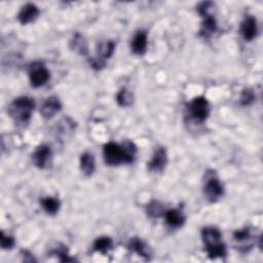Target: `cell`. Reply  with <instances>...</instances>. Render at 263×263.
<instances>
[{"instance_id":"12","label":"cell","mask_w":263,"mask_h":263,"mask_svg":"<svg viewBox=\"0 0 263 263\" xmlns=\"http://www.w3.org/2000/svg\"><path fill=\"white\" fill-rule=\"evenodd\" d=\"M241 33L243 37L248 41H251L255 38L257 34V23L254 17L252 16L246 17V19L242 23Z\"/></svg>"},{"instance_id":"7","label":"cell","mask_w":263,"mask_h":263,"mask_svg":"<svg viewBox=\"0 0 263 263\" xmlns=\"http://www.w3.org/2000/svg\"><path fill=\"white\" fill-rule=\"evenodd\" d=\"M168 162L167 151L164 147H158L155 150L151 161L148 163V170L150 172H162Z\"/></svg>"},{"instance_id":"2","label":"cell","mask_w":263,"mask_h":263,"mask_svg":"<svg viewBox=\"0 0 263 263\" xmlns=\"http://www.w3.org/2000/svg\"><path fill=\"white\" fill-rule=\"evenodd\" d=\"M34 106L35 104L31 98L21 97L11 102L8 107V113L17 122L27 123L31 118Z\"/></svg>"},{"instance_id":"8","label":"cell","mask_w":263,"mask_h":263,"mask_svg":"<svg viewBox=\"0 0 263 263\" xmlns=\"http://www.w3.org/2000/svg\"><path fill=\"white\" fill-rule=\"evenodd\" d=\"M202 237H203V241L205 243V249L210 248V247H214L216 245L222 243L221 242V238H222L221 233L218 228H215V227L203 228Z\"/></svg>"},{"instance_id":"21","label":"cell","mask_w":263,"mask_h":263,"mask_svg":"<svg viewBox=\"0 0 263 263\" xmlns=\"http://www.w3.org/2000/svg\"><path fill=\"white\" fill-rule=\"evenodd\" d=\"M147 214L148 216L152 217V218H158L159 216H162L164 214L163 205L157 201H152L147 205Z\"/></svg>"},{"instance_id":"5","label":"cell","mask_w":263,"mask_h":263,"mask_svg":"<svg viewBox=\"0 0 263 263\" xmlns=\"http://www.w3.org/2000/svg\"><path fill=\"white\" fill-rule=\"evenodd\" d=\"M30 82L33 88H40L49 82L51 77L50 71L42 64H33L29 71Z\"/></svg>"},{"instance_id":"23","label":"cell","mask_w":263,"mask_h":263,"mask_svg":"<svg viewBox=\"0 0 263 263\" xmlns=\"http://www.w3.org/2000/svg\"><path fill=\"white\" fill-rule=\"evenodd\" d=\"M254 100H255V95L253 93V90L249 88L244 89L242 97H241V104L243 106H248L250 104H252Z\"/></svg>"},{"instance_id":"10","label":"cell","mask_w":263,"mask_h":263,"mask_svg":"<svg viewBox=\"0 0 263 263\" xmlns=\"http://www.w3.org/2000/svg\"><path fill=\"white\" fill-rule=\"evenodd\" d=\"M62 108V104L58 98L51 97L43 103L40 109L42 117L47 119H50L56 116L57 112H59Z\"/></svg>"},{"instance_id":"1","label":"cell","mask_w":263,"mask_h":263,"mask_svg":"<svg viewBox=\"0 0 263 263\" xmlns=\"http://www.w3.org/2000/svg\"><path fill=\"white\" fill-rule=\"evenodd\" d=\"M137 147L133 142L125 141L122 145L109 142L104 146L105 163L109 166H117L120 164H132L135 159Z\"/></svg>"},{"instance_id":"25","label":"cell","mask_w":263,"mask_h":263,"mask_svg":"<svg viewBox=\"0 0 263 263\" xmlns=\"http://www.w3.org/2000/svg\"><path fill=\"white\" fill-rule=\"evenodd\" d=\"M251 237L250 235V232L249 230H239V231H236L234 234V241L241 243V242H245V241H248V239Z\"/></svg>"},{"instance_id":"3","label":"cell","mask_w":263,"mask_h":263,"mask_svg":"<svg viewBox=\"0 0 263 263\" xmlns=\"http://www.w3.org/2000/svg\"><path fill=\"white\" fill-rule=\"evenodd\" d=\"M212 2H203L198 6V11L204 18L202 28L200 30V35L204 38H209L217 29V24L215 18L211 15L210 9L213 8Z\"/></svg>"},{"instance_id":"13","label":"cell","mask_w":263,"mask_h":263,"mask_svg":"<svg viewBox=\"0 0 263 263\" xmlns=\"http://www.w3.org/2000/svg\"><path fill=\"white\" fill-rule=\"evenodd\" d=\"M165 218L168 225L173 228H179L185 222V216L179 210L173 209L165 213Z\"/></svg>"},{"instance_id":"15","label":"cell","mask_w":263,"mask_h":263,"mask_svg":"<svg viewBox=\"0 0 263 263\" xmlns=\"http://www.w3.org/2000/svg\"><path fill=\"white\" fill-rule=\"evenodd\" d=\"M95 158L89 152H85L81 157V169L85 175L90 176L95 172Z\"/></svg>"},{"instance_id":"17","label":"cell","mask_w":263,"mask_h":263,"mask_svg":"<svg viewBox=\"0 0 263 263\" xmlns=\"http://www.w3.org/2000/svg\"><path fill=\"white\" fill-rule=\"evenodd\" d=\"M41 205L48 214L55 215L60 209V202L55 198H47L41 201Z\"/></svg>"},{"instance_id":"11","label":"cell","mask_w":263,"mask_h":263,"mask_svg":"<svg viewBox=\"0 0 263 263\" xmlns=\"http://www.w3.org/2000/svg\"><path fill=\"white\" fill-rule=\"evenodd\" d=\"M38 15H39L38 7L35 4L27 3L26 5L22 7L21 11L19 13L18 19L21 22V24L26 25L33 21H35Z\"/></svg>"},{"instance_id":"22","label":"cell","mask_w":263,"mask_h":263,"mask_svg":"<svg viewBox=\"0 0 263 263\" xmlns=\"http://www.w3.org/2000/svg\"><path fill=\"white\" fill-rule=\"evenodd\" d=\"M117 101L120 106H130L133 103V95L127 88H122L121 90H119V93L117 96Z\"/></svg>"},{"instance_id":"24","label":"cell","mask_w":263,"mask_h":263,"mask_svg":"<svg viewBox=\"0 0 263 263\" xmlns=\"http://www.w3.org/2000/svg\"><path fill=\"white\" fill-rule=\"evenodd\" d=\"M0 242H1V247L4 250L11 249L15 245L14 237L6 235L3 232H1V234H0Z\"/></svg>"},{"instance_id":"4","label":"cell","mask_w":263,"mask_h":263,"mask_svg":"<svg viewBox=\"0 0 263 263\" xmlns=\"http://www.w3.org/2000/svg\"><path fill=\"white\" fill-rule=\"evenodd\" d=\"M188 109L191 117L198 122H204L208 118L210 114L209 102L204 97H198L193 99L190 102Z\"/></svg>"},{"instance_id":"16","label":"cell","mask_w":263,"mask_h":263,"mask_svg":"<svg viewBox=\"0 0 263 263\" xmlns=\"http://www.w3.org/2000/svg\"><path fill=\"white\" fill-rule=\"evenodd\" d=\"M129 248L133 251V252L137 253L139 256H142L145 259H149L150 256L149 250H148V247L141 241V239L137 237L132 238L129 243Z\"/></svg>"},{"instance_id":"19","label":"cell","mask_w":263,"mask_h":263,"mask_svg":"<svg viewBox=\"0 0 263 263\" xmlns=\"http://www.w3.org/2000/svg\"><path fill=\"white\" fill-rule=\"evenodd\" d=\"M111 248H112V241L110 237H107V236L98 238L94 244L95 251H97V252L104 253V254L108 252V250H110Z\"/></svg>"},{"instance_id":"18","label":"cell","mask_w":263,"mask_h":263,"mask_svg":"<svg viewBox=\"0 0 263 263\" xmlns=\"http://www.w3.org/2000/svg\"><path fill=\"white\" fill-rule=\"evenodd\" d=\"M114 49H116V44L112 41H108L106 43H102L99 45L98 50V59L104 61L105 59H109L110 57L113 55ZM105 62V61H104Z\"/></svg>"},{"instance_id":"26","label":"cell","mask_w":263,"mask_h":263,"mask_svg":"<svg viewBox=\"0 0 263 263\" xmlns=\"http://www.w3.org/2000/svg\"><path fill=\"white\" fill-rule=\"evenodd\" d=\"M57 255H58V257L60 258V261L62 262H71V261H74L73 258L69 257V255H68L67 251L65 249L63 250H58L55 252Z\"/></svg>"},{"instance_id":"20","label":"cell","mask_w":263,"mask_h":263,"mask_svg":"<svg viewBox=\"0 0 263 263\" xmlns=\"http://www.w3.org/2000/svg\"><path fill=\"white\" fill-rule=\"evenodd\" d=\"M207 250L208 256L212 259L216 258H222L226 256V247L223 243H220L218 245H216L214 247H210L205 249Z\"/></svg>"},{"instance_id":"14","label":"cell","mask_w":263,"mask_h":263,"mask_svg":"<svg viewBox=\"0 0 263 263\" xmlns=\"http://www.w3.org/2000/svg\"><path fill=\"white\" fill-rule=\"evenodd\" d=\"M147 48V34L144 31H139L132 41V51L136 55H143Z\"/></svg>"},{"instance_id":"9","label":"cell","mask_w":263,"mask_h":263,"mask_svg":"<svg viewBox=\"0 0 263 263\" xmlns=\"http://www.w3.org/2000/svg\"><path fill=\"white\" fill-rule=\"evenodd\" d=\"M52 156V149L48 145L39 146L36 151L33 154V161L36 167L39 169H44L48 166Z\"/></svg>"},{"instance_id":"6","label":"cell","mask_w":263,"mask_h":263,"mask_svg":"<svg viewBox=\"0 0 263 263\" xmlns=\"http://www.w3.org/2000/svg\"><path fill=\"white\" fill-rule=\"evenodd\" d=\"M205 196L211 203H215L218 201L223 196V186L220 183V181L216 177H211L207 180L204 187Z\"/></svg>"}]
</instances>
